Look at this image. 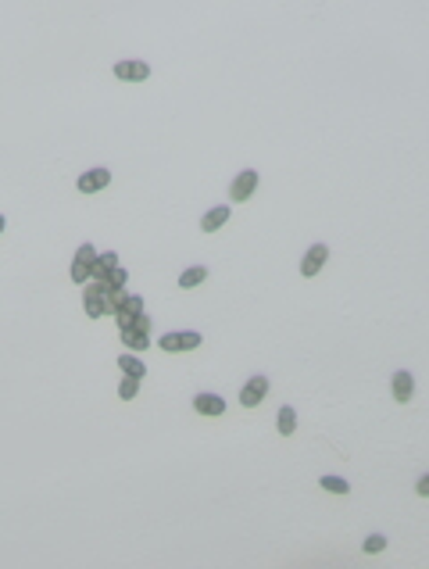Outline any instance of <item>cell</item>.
<instances>
[{"instance_id":"1","label":"cell","mask_w":429,"mask_h":569,"mask_svg":"<svg viewBox=\"0 0 429 569\" xmlns=\"http://www.w3.org/2000/svg\"><path fill=\"white\" fill-rule=\"evenodd\" d=\"M107 287L104 280H86L82 283V308L90 319H104V315H111V305H107Z\"/></svg>"},{"instance_id":"2","label":"cell","mask_w":429,"mask_h":569,"mask_svg":"<svg viewBox=\"0 0 429 569\" xmlns=\"http://www.w3.org/2000/svg\"><path fill=\"white\" fill-rule=\"evenodd\" d=\"M204 344V336L197 329H179V333H165L158 347L168 351V354H179V351H193V347H201Z\"/></svg>"},{"instance_id":"3","label":"cell","mask_w":429,"mask_h":569,"mask_svg":"<svg viewBox=\"0 0 429 569\" xmlns=\"http://www.w3.org/2000/svg\"><path fill=\"white\" fill-rule=\"evenodd\" d=\"M122 344H125L129 351H133V354L150 347V315H147V311L140 315V319H136L133 326H125V329H122Z\"/></svg>"},{"instance_id":"4","label":"cell","mask_w":429,"mask_h":569,"mask_svg":"<svg viewBox=\"0 0 429 569\" xmlns=\"http://www.w3.org/2000/svg\"><path fill=\"white\" fill-rule=\"evenodd\" d=\"M93 262H97V247L93 244H82L79 251H75V258H72V269H69V276H72V283H86L90 280V269H93Z\"/></svg>"},{"instance_id":"5","label":"cell","mask_w":429,"mask_h":569,"mask_svg":"<svg viewBox=\"0 0 429 569\" xmlns=\"http://www.w3.org/2000/svg\"><path fill=\"white\" fill-rule=\"evenodd\" d=\"M265 394H268V376L265 372H257V376H250L247 383H244V390H240V405L244 408H257L265 401Z\"/></svg>"},{"instance_id":"6","label":"cell","mask_w":429,"mask_h":569,"mask_svg":"<svg viewBox=\"0 0 429 569\" xmlns=\"http://www.w3.org/2000/svg\"><path fill=\"white\" fill-rule=\"evenodd\" d=\"M254 190H257V172L254 168H244V172H236L232 186H229V201H250L254 197Z\"/></svg>"},{"instance_id":"7","label":"cell","mask_w":429,"mask_h":569,"mask_svg":"<svg viewBox=\"0 0 429 569\" xmlns=\"http://www.w3.org/2000/svg\"><path fill=\"white\" fill-rule=\"evenodd\" d=\"M326 258H329V247L326 244H315V247H308L304 251V258H300V276H315V272H322V265H326Z\"/></svg>"},{"instance_id":"8","label":"cell","mask_w":429,"mask_h":569,"mask_svg":"<svg viewBox=\"0 0 429 569\" xmlns=\"http://www.w3.org/2000/svg\"><path fill=\"white\" fill-rule=\"evenodd\" d=\"M143 315V298H136V293H125V301L118 305V311H115V319H118V329H125V326H133L136 319Z\"/></svg>"},{"instance_id":"9","label":"cell","mask_w":429,"mask_h":569,"mask_svg":"<svg viewBox=\"0 0 429 569\" xmlns=\"http://www.w3.org/2000/svg\"><path fill=\"white\" fill-rule=\"evenodd\" d=\"M390 390H394V401H412V394H415V376L408 372V369H397L394 379H390Z\"/></svg>"},{"instance_id":"10","label":"cell","mask_w":429,"mask_h":569,"mask_svg":"<svg viewBox=\"0 0 429 569\" xmlns=\"http://www.w3.org/2000/svg\"><path fill=\"white\" fill-rule=\"evenodd\" d=\"M147 75H150L147 61H133V57H129V61H118V65H115V79H125V82H143Z\"/></svg>"},{"instance_id":"11","label":"cell","mask_w":429,"mask_h":569,"mask_svg":"<svg viewBox=\"0 0 429 569\" xmlns=\"http://www.w3.org/2000/svg\"><path fill=\"white\" fill-rule=\"evenodd\" d=\"M107 183H111V172L107 168H90V172H82L79 176V194H97V190H104Z\"/></svg>"},{"instance_id":"12","label":"cell","mask_w":429,"mask_h":569,"mask_svg":"<svg viewBox=\"0 0 429 569\" xmlns=\"http://www.w3.org/2000/svg\"><path fill=\"white\" fill-rule=\"evenodd\" d=\"M193 408H197V415H211V419H214V415L226 412V401H222L219 394L208 390V394H197V397H193Z\"/></svg>"},{"instance_id":"13","label":"cell","mask_w":429,"mask_h":569,"mask_svg":"<svg viewBox=\"0 0 429 569\" xmlns=\"http://www.w3.org/2000/svg\"><path fill=\"white\" fill-rule=\"evenodd\" d=\"M229 222V204H219V208H211V212L201 219V229L204 233H214V229H222Z\"/></svg>"},{"instance_id":"14","label":"cell","mask_w":429,"mask_h":569,"mask_svg":"<svg viewBox=\"0 0 429 569\" xmlns=\"http://www.w3.org/2000/svg\"><path fill=\"white\" fill-rule=\"evenodd\" d=\"M111 269H118V255H115V251H104V255H97V262L90 269V280H104Z\"/></svg>"},{"instance_id":"15","label":"cell","mask_w":429,"mask_h":569,"mask_svg":"<svg viewBox=\"0 0 429 569\" xmlns=\"http://www.w3.org/2000/svg\"><path fill=\"white\" fill-rule=\"evenodd\" d=\"M118 369H122L125 376H133V379H143V372H147V365L140 362V358H136L133 351H125V354L118 358Z\"/></svg>"},{"instance_id":"16","label":"cell","mask_w":429,"mask_h":569,"mask_svg":"<svg viewBox=\"0 0 429 569\" xmlns=\"http://www.w3.org/2000/svg\"><path fill=\"white\" fill-rule=\"evenodd\" d=\"M275 430L283 433V437H290V433L297 430V412H293L290 405H283V408H279V415H275Z\"/></svg>"},{"instance_id":"17","label":"cell","mask_w":429,"mask_h":569,"mask_svg":"<svg viewBox=\"0 0 429 569\" xmlns=\"http://www.w3.org/2000/svg\"><path fill=\"white\" fill-rule=\"evenodd\" d=\"M204 280H208V269H204V265H193V269H186L183 276H179V287L190 290V287H201Z\"/></svg>"},{"instance_id":"18","label":"cell","mask_w":429,"mask_h":569,"mask_svg":"<svg viewBox=\"0 0 429 569\" xmlns=\"http://www.w3.org/2000/svg\"><path fill=\"white\" fill-rule=\"evenodd\" d=\"M318 483H322V491H329V494H347L351 491V483L343 476H322Z\"/></svg>"},{"instance_id":"19","label":"cell","mask_w":429,"mask_h":569,"mask_svg":"<svg viewBox=\"0 0 429 569\" xmlns=\"http://www.w3.org/2000/svg\"><path fill=\"white\" fill-rule=\"evenodd\" d=\"M140 394V379H133V376H125L122 383H118V397L122 401H133V397Z\"/></svg>"},{"instance_id":"20","label":"cell","mask_w":429,"mask_h":569,"mask_svg":"<svg viewBox=\"0 0 429 569\" xmlns=\"http://www.w3.org/2000/svg\"><path fill=\"white\" fill-rule=\"evenodd\" d=\"M125 280H129V272L118 265V269H111V272H107V276H104V283L107 287H111V290H118V287H125Z\"/></svg>"},{"instance_id":"21","label":"cell","mask_w":429,"mask_h":569,"mask_svg":"<svg viewBox=\"0 0 429 569\" xmlns=\"http://www.w3.org/2000/svg\"><path fill=\"white\" fill-rule=\"evenodd\" d=\"M361 548H365V552H369V555H372V552H383V548H386V537H383V534H369V537H365V544H361Z\"/></svg>"},{"instance_id":"22","label":"cell","mask_w":429,"mask_h":569,"mask_svg":"<svg viewBox=\"0 0 429 569\" xmlns=\"http://www.w3.org/2000/svg\"><path fill=\"white\" fill-rule=\"evenodd\" d=\"M415 494H419V498H426V494H429V476H419V483H415Z\"/></svg>"},{"instance_id":"23","label":"cell","mask_w":429,"mask_h":569,"mask_svg":"<svg viewBox=\"0 0 429 569\" xmlns=\"http://www.w3.org/2000/svg\"><path fill=\"white\" fill-rule=\"evenodd\" d=\"M4 226H8V219H4V215H0V233H4Z\"/></svg>"}]
</instances>
